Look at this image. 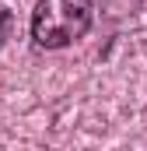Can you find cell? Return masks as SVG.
Returning a JSON list of instances; mask_svg holds the SVG:
<instances>
[{
  "label": "cell",
  "instance_id": "cell-1",
  "mask_svg": "<svg viewBox=\"0 0 147 151\" xmlns=\"http://www.w3.org/2000/svg\"><path fill=\"white\" fill-rule=\"evenodd\" d=\"M95 25L91 0H39L32 11V39L39 49H63Z\"/></svg>",
  "mask_w": 147,
  "mask_h": 151
},
{
  "label": "cell",
  "instance_id": "cell-2",
  "mask_svg": "<svg viewBox=\"0 0 147 151\" xmlns=\"http://www.w3.org/2000/svg\"><path fill=\"white\" fill-rule=\"evenodd\" d=\"M4 25H7V14L0 11V39H4Z\"/></svg>",
  "mask_w": 147,
  "mask_h": 151
}]
</instances>
